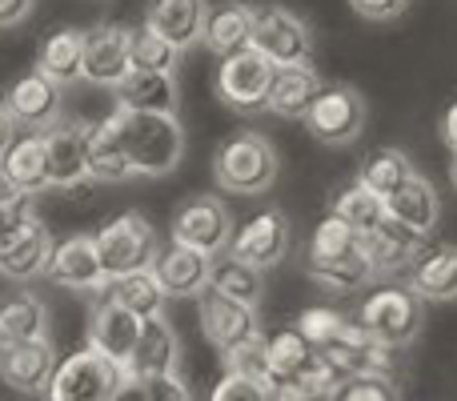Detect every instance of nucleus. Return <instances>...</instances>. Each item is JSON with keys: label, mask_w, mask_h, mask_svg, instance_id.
<instances>
[{"label": "nucleus", "mask_w": 457, "mask_h": 401, "mask_svg": "<svg viewBox=\"0 0 457 401\" xmlns=\"http://www.w3.org/2000/svg\"><path fill=\"white\" fill-rule=\"evenodd\" d=\"M120 378H125V370L109 365L93 349H80L56 365L53 381H48V401H109Z\"/></svg>", "instance_id": "ddd939ff"}, {"label": "nucleus", "mask_w": 457, "mask_h": 401, "mask_svg": "<svg viewBox=\"0 0 457 401\" xmlns=\"http://www.w3.org/2000/svg\"><path fill=\"white\" fill-rule=\"evenodd\" d=\"M349 8H353L361 21L381 24V21H397V16L410 8V0H349Z\"/></svg>", "instance_id": "49530a36"}, {"label": "nucleus", "mask_w": 457, "mask_h": 401, "mask_svg": "<svg viewBox=\"0 0 457 401\" xmlns=\"http://www.w3.org/2000/svg\"><path fill=\"white\" fill-rule=\"evenodd\" d=\"M273 61L257 53V48H245V53L228 56L217 69V96L221 104H228L233 113H265L269 109V88H273Z\"/></svg>", "instance_id": "9d476101"}, {"label": "nucleus", "mask_w": 457, "mask_h": 401, "mask_svg": "<svg viewBox=\"0 0 457 401\" xmlns=\"http://www.w3.org/2000/svg\"><path fill=\"white\" fill-rule=\"evenodd\" d=\"M361 249V237L353 233L349 225H341L337 217H325L321 225L313 229V237H309V261H329V257H345V253Z\"/></svg>", "instance_id": "a19ab883"}, {"label": "nucleus", "mask_w": 457, "mask_h": 401, "mask_svg": "<svg viewBox=\"0 0 457 401\" xmlns=\"http://www.w3.org/2000/svg\"><path fill=\"white\" fill-rule=\"evenodd\" d=\"M305 277L313 285H321L325 293H353L361 285L373 281L370 261H365L361 249L345 253V257H329V261H309L305 257Z\"/></svg>", "instance_id": "72a5a7b5"}, {"label": "nucleus", "mask_w": 457, "mask_h": 401, "mask_svg": "<svg viewBox=\"0 0 457 401\" xmlns=\"http://www.w3.org/2000/svg\"><path fill=\"white\" fill-rule=\"evenodd\" d=\"M421 305L426 301H418L405 285H386V289H373L349 322L370 341H378L381 349L397 354V349L413 346L421 338V325H426V309Z\"/></svg>", "instance_id": "7ed1b4c3"}, {"label": "nucleus", "mask_w": 457, "mask_h": 401, "mask_svg": "<svg viewBox=\"0 0 457 401\" xmlns=\"http://www.w3.org/2000/svg\"><path fill=\"white\" fill-rule=\"evenodd\" d=\"M93 241H96V257H101V269L109 281L129 277V273H145V269H153V261H157V253H161L149 217L137 209L104 221L93 233Z\"/></svg>", "instance_id": "20e7f679"}, {"label": "nucleus", "mask_w": 457, "mask_h": 401, "mask_svg": "<svg viewBox=\"0 0 457 401\" xmlns=\"http://www.w3.org/2000/svg\"><path fill=\"white\" fill-rule=\"evenodd\" d=\"M129 45H133V29L125 24H93L85 32V61H80V80L96 88H117L120 80L133 72V56H129Z\"/></svg>", "instance_id": "f8f14e48"}, {"label": "nucleus", "mask_w": 457, "mask_h": 401, "mask_svg": "<svg viewBox=\"0 0 457 401\" xmlns=\"http://www.w3.org/2000/svg\"><path fill=\"white\" fill-rule=\"evenodd\" d=\"M109 401H145V381L133 378V373H125V378L117 381V389L109 394Z\"/></svg>", "instance_id": "09e8293b"}, {"label": "nucleus", "mask_w": 457, "mask_h": 401, "mask_svg": "<svg viewBox=\"0 0 457 401\" xmlns=\"http://www.w3.org/2000/svg\"><path fill=\"white\" fill-rule=\"evenodd\" d=\"M253 21H257V8L245 4V0H225V4H213V8H209V21H205V37H201V45H205L213 56L228 61V56L253 48Z\"/></svg>", "instance_id": "bb28decb"}, {"label": "nucleus", "mask_w": 457, "mask_h": 401, "mask_svg": "<svg viewBox=\"0 0 457 401\" xmlns=\"http://www.w3.org/2000/svg\"><path fill=\"white\" fill-rule=\"evenodd\" d=\"M56 349L53 341H32V346H8L0 349V381L16 394H45L56 373Z\"/></svg>", "instance_id": "b1692460"}, {"label": "nucleus", "mask_w": 457, "mask_h": 401, "mask_svg": "<svg viewBox=\"0 0 457 401\" xmlns=\"http://www.w3.org/2000/svg\"><path fill=\"white\" fill-rule=\"evenodd\" d=\"M209 401H273V389L261 386V381H253V378L225 373V378L217 381V389H213V397Z\"/></svg>", "instance_id": "c03bdc74"}, {"label": "nucleus", "mask_w": 457, "mask_h": 401, "mask_svg": "<svg viewBox=\"0 0 457 401\" xmlns=\"http://www.w3.org/2000/svg\"><path fill=\"white\" fill-rule=\"evenodd\" d=\"M80 61H85V32L80 29H61L40 45L37 53V72L48 77L53 85L69 88L80 80Z\"/></svg>", "instance_id": "2f4dec72"}, {"label": "nucleus", "mask_w": 457, "mask_h": 401, "mask_svg": "<svg viewBox=\"0 0 457 401\" xmlns=\"http://www.w3.org/2000/svg\"><path fill=\"white\" fill-rule=\"evenodd\" d=\"M253 48L265 61H273V69H293V64H309L313 32L297 13L281 4H265L257 8V21H253Z\"/></svg>", "instance_id": "6e6552de"}, {"label": "nucleus", "mask_w": 457, "mask_h": 401, "mask_svg": "<svg viewBox=\"0 0 457 401\" xmlns=\"http://www.w3.org/2000/svg\"><path fill=\"white\" fill-rule=\"evenodd\" d=\"M145 381V401H193L189 386H185L177 373H165V378H141Z\"/></svg>", "instance_id": "a18cd8bd"}, {"label": "nucleus", "mask_w": 457, "mask_h": 401, "mask_svg": "<svg viewBox=\"0 0 457 401\" xmlns=\"http://www.w3.org/2000/svg\"><path fill=\"white\" fill-rule=\"evenodd\" d=\"M386 217L397 221V225H405V229H413V233H421V237H434L437 221H442V197H437L434 185L418 173L397 193L386 197Z\"/></svg>", "instance_id": "c756f323"}, {"label": "nucleus", "mask_w": 457, "mask_h": 401, "mask_svg": "<svg viewBox=\"0 0 457 401\" xmlns=\"http://www.w3.org/2000/svg\"><path fill=\"white\" fill-rule=\"evenodd\" d=\"M429 249H434V237H421L413 229L397 225V221H386L370 237H361V253L370 261L373 281H389V285H405V277L413 273V265Z\"/></svg>", "instance_id": "0eeeda50"}, {"label": "nucleus", "mask_w": 457, "mask_h": 401, "mask_svg": "<svg viewBox=\"0 0 457 401\" xmlns=\"http://www.w3.org/2000/svg\"><path fill=\"white\" fill-rule=\"evenodd\" d=\"M0 113L12 121V129L21 133H48L53 125H61L64 113V88L53 85L48 77H40L37 69L24 72L16 85L4 88L0 96Z\"/></svg>", "instance_id": "1a4fd4ad"}, {"label": "nucleus", "mask_w": 457, "mask_h": 401, "mask_svg": "<svg viewBox=\"0 0 457 401\" xmlns=\"http://www.w3.org/2000/svg\"><path fill=\"white\" fill-rule=\"evenodd\" d=\"M112 109L177 117V109H181V85H177V77H165V72H137L133 69L112 88Z\"/></svg>", "instance_id": "5701e85b"}, {"label": "nucleus", "mask_w": 457, "mask_h": 401, "mask_svg": "<svg viewBox=\"0 0 457 401\" xmlns=\"http://www.w3.org/2000/svg\"><path fill=\"white\" fill-rule=\"evenodd\" d=\"M209 289L221 293V297H228V301H241V305H249V309H257L261 297H265V281H261L257 269L241 265V261L228 257V253L213 257V269H209Z\"/></svg>", "instance_id": "f704fd0d"}, {"label": "nucleus", "mask_w": 457, "mask_h": 401, "mask_svg": "<svg viewBox=\"0 0 457 401\" xmlns=\"http://www.w3.org/2000/svg\"><path fill=\"white\" fill-rule=\"evenodd\" d=\"M53 245L56 241H53V233H48V225L37 217V209H32L29 217L16 225V233L0 245V273L16 285L32 281V277H45Z\"/></svg>", "instance_id": "a211bd4d"}, {"label": "nucleus", "mask_w": 457, "mask_h": 401, "mask_svg": "<svg viewBox=\"0 0 457 401\" xmlns=\"http://www.w3.org/2000/svg\"><path fill=\"white\" fill-rule=\"evenodd\" d=\"M129 56H133L137 72H165V77H177V64H181V53H177L173 45H165V40L149 29H133Z\"/></svg>", "instance_id": "58836bf2"}, {"label": "nucleus", "mask_w": 457, "mask_h": 401, "mask_svg": "<svg viewBox=\"0 0 457 401\" xmlns=\"http://www.w3.org/2000/svg\"><path fill=\"white\" fill-rule=\"evenodd\" d=\"M117 113V109H112ZM133 177H169L185 157V129L161 113H117Z\"/></svg>", "instance_id": "f257e3e1"}, {"label": "nucleus", "mask_w": 457, "mask_h": 401, "mask_svg": "<svg viewBox=\"0 0 457 401\" xmlns=\"http://www.w3.org/2000/svg\"><path fill=\"white\" fill-rule=\"evenodd\" d=\"M45 277L53 285H64V289L77 293H104V285H109L101 257H96V241L88 233H72L64 241H56Z\"/></svg>", "instance_id": "f3484780"}, {"label": "nucleus", "mask_w": 457, "mask_h": 401, "mask_svg": "<svg viewBox=\"0 0 457 401\" xmlns=\"http://www.w3.org/2000/svg\"><path fill=\"white\" fill-rule=\"evenodd\" d=\"M365 121H370V104L353 85H325V93L309 109L305 129L313 141L341 149V145H353L365 133Z\"/></svg>", "instance_id": "423d86ee"}, {"label": "nucleus", "mask_w": 457, "mask_h": 401, "mask_svg": "<svg viewBox=\"0 0 457 401\" xmlns=\"http://www.w3.org/2000/svg\"><path fill=\"white\" fill-rule=\"evenodd\" d=\"M293 330H297L301 338L317 349V354H321V349H329L333 341L349 330V317L337 313V309H329V305H309L305 313L297 317V325H293Z\"/></svg>", "instance_id": "ea45409f"}, {"label": "nucleus", "mask_w": 457, "mask_h": 401, "mask_svg": "<svg viewBox=\"0 0 457 401\" xmlns=\"http://www.w3.org/2000/svg\"><path fill=\"white\" fill-rule=\"evenodd\" d=\"M12 141H16V129H12V121L0 113V157L8 153V145H12Z\"/></svg>", "instance_id": "3c124183"}, {"label": "nucleus", "mask_w": 457, "mask_h": 401, "mask_svg": "<svg viewBox=\"0 0 457 401\" xmlns=\"http://www.w3.org/2000/svg\"><path fill=\"white\" fill-rule=\"evenodd\" d=\"M197 313H201V333H205V341L221 357L233 354V349H241V346H249L253 338H261L257 309L241 305V301H228L213 289H205L197 297Z\"/></svg>", "instance_id": "dca6fc26"}, {"label": "nucleus", "mask_w": 457, "mask_h": 401, "mask_svg": "<svg viewBox=\"0 0 457 401\" xmlns=\"http://www.w3.org/2000/svg\"><path fill=\"white\" fill-rule=\"evenodd\" d=\"M293 249V225L281 209H265L253 221H245L241 233H233V245H228V257H237L241 265L257 269V273H269L277 269Z\"/></svg>", "instance_id": "9b49d317"}, {"label": "nucleus", "mask_w": 457, "mask_h": 401, "mask_svg": "<svg viewBox=\"0 0 457 401\" xmlns=\"http://www.w3.org/2000/svg\"><path fill=\"white\" fill-rule=\"evenodd\" d=\"M321 357L341 373V381L345 378H394V349H381L353 322H349V330L329 349H321Z\"/></svg>", "instance_id": "412c9836"}, {"label": "nucleus", "mask_w": 457, "mask_h": 401, "mask_svg": "<svg viewBox=\"0 0 457 401\" xmlns=\"http://www.w3.org/2000/svg\"><path fill=\"white\" fill-rule=\"evenodd\" d=\"M32 8H37V0H0V29H16V24H24Z\"/></svg>", "instance_id": "de8ad7c7"}, {"label": "nucleus", "mask_w": 457, "mask_h": 401, "mask_svg": "<svg viewBox=\"0 0 457 401\" xmlns=\"http://www.w3.org/2000/svg\"><path fill=\"white\" fill-rule=\"evenodd\" d=\"M0 181L8 189L37 197L48 193V161H45V133H16L8 153L0 157Z\"/></svg>", "instance_id": "a878e982"}, {"label": "nucleus", "mask_w": 457, "mask_h": 401, "mask_svg": "<svg viewBox=\"0 0 457 401\" xmlns=\"http://www.w3.org/2000/svg\"><path fill=\"white\" fill-rule=\"evenodd\" d=\"M442 141L450 145V153H457V101L445 109V117H442Z\"/></svg>", "instance_id": "8fccbe9b"}, {"label": "nucleus", "mask_w": 457, "mask_h": 401, "mask_svg": "<svg viewBox=\"0 0 457 401\" xmlns=\"http://www.w3.org/2000/svg\"><path fill=\"white\" fill-rule=\"evenodd\" d=\"M48 305L32 289H0V349L48 341Z\"/></svg>", "instance_id": "aec40b11"}, {"label": "nucleus", "mask_w": 457, "mask_h": 401, "mask_svg": "<svg viewBox=\"0 0 457 401\" xmlns=\"http://www.w3.org/2000/svg\"><path fill=\"white\" fill-rule=\"evenodd\" d=\"M209 269H213V257L185 245H169L153 261V277L161 281L165 297H201L209 289Z\"/></svg>", "instance_id": "393cba45"}, {"label": "nucleus", "mask_w": 457, "mask_h": 401, "mask_svg": "<svg viewBox=\"0 0 457 401\" xmlns=\"http://www.w3.org/2000/svg\"><path fill=\"white\" fill-rule=\"evenodd\" d=\"M209 8H213L209 0H149L141 29L157 32L165 45L185 53V48L201 45V37H205Z\"/></svg>", "instance_id": "6ab92c4d"}, {"label": "nucleus", "mask_w": 457, "mask_h": 401, "mask_svg": "<svg viewBox=\"0 0 457 401\" xmlns=\"http://www.w3.org/2000/svg\"><path fill=\"white\" fill-rule=\"evenodd\" d=\"M233 213L213 193H197L173 213V245L197 249L205 257H221L233 245Z\"/></svg>", "instance_id": "39448f33"}, {"label": "nucleus", "mask_w": 457, "mask_h": 401, "mask_svg": "<svg viewBox=\"0 0 457 401\" xmlns=\"http://www.w3.org/2000/svg\"><path fill=\"white\" fill-rule=\"evenodd\" d=\"M88 121H61L45 133V161H48V189L72 193L88 185Z\"/></svg>", "instance_id": "4468645a"}, {"label": "nucleus", "mask_w": 457, "mask_h": 401, "mask_svg": "<svg viewBox=\"0 0 457 401\" xmlns=\"http://www.w3.org/2000/svg\"><path fill=\"white\" fill-rule=\"evenodd\" d=\"M313 357H317V349L297 330H281L277 338H269V370H273L269 373V389L301 378L313 365Z\"/></svg>", "instance_id": "4c0bfd02"}, {"label": "nucleus", "mask_w": 457, "mask_h": 401, "mask_svg": "<svg viewBox=\"0 0 457 401\" xmlns=\"http://www.w3.org/2000/svg\"><path fill=\"white\" fill-rule=\"evenodd\" d=\"M418 301H457V245H434L405 277Z\"/></svg>", "instance_id": "7c9ffc66"}, {"label": "nucleus", "mask_w": 457, "mask_h": 401, "mask_svg": "<svg viewBox=\"0 0 457 401\" xmlns=\"http://www.w3.org/2000/svg\"><path fill=\"white\" fill-rule=\"evenodd\" d=\"M104 293H109L117 305H125L133 317H157L165 313L169 297L165 289H161V281L153 277V269H145V273H129V277H117V281L104 285Z\"/></svg>", "instance_id": "c9c22d12"}, {"label": "nucleus", "mask_w": 457, "mask_h": 401, "mask_svg": "<svg viewBox=\"0 0 457 401\" xmlns=\"http://www.w3.org/2000/svg\"><path fill=\"white\" fill-rule=\"evenodd\" d=\"M329 401H402L394 378H345Z\"/></svg>", "instance_id": "37998d69"}, {"label": "nucleus", "mask_w": 457, "mask_h": 401, "mask_svg": "<svg viewBox=\"0 0 457 401\" xmlns=\"http://www.w3.org/2000/svg\"><path fill=\"white\" fill-rule=\"evenodd\" d=\"M329 217H337L341 225H349L357 237H370L373 229L386 225V201L373 197L365 185H345L341 193H333L329 197Z\"/></svg>", "instance_id": "473e14b6"}, {"label": "nucleus", "mask_w": 457, "mask_h": 401, "mask_svg": "<svg viewBox=\"0 0 457 401\" xmlns=\"http://www.w3.org/2000/svg\"><path fill=\"white\" fill-rule=\"evenodd\" d=\"M177 365H181V338H177L173 322L165 313L145 317L137 349L129 357V373L133 378H165V373H177Z\"/></svg>", "instance_id": "4be33fe9"}, {"label": "nucleus", "mask_w": 457, "mask_h": 401, "mask_svg": "<svg viewBox=\"0 0 457 401\" xmlns=\"http://www.w3.org/2000/svg\"><path fill=\"white\" fill-rule=\"evenodd\" d=\"M137 338H141V317H133L125 305L101 293L93 301V317H88V346L96 357H104L109 365L129 373V357L137 349Z\"/></svg>", "instance_id": "2eb2a0df"}, {"label": "nucleus", "mask_w": 457, "mask_h": 401, "mask_svg": "<svg viewBox=\"0 0 457 401\" xmlns=\"http://www.w3.org/2000/svg\"><path fill=\"white\" fill-rule=\"evenodd\" d=\"M450 181H453V189H457V153H453V161H450Z\"/></svg>", "instance_id": "603ef678"}, {"label": "nucleus", "mask_w": 457, "mask_h": 401, "mask_svg": "<svg viewBox=\"0 0 457 401\" xmlns=\"http://www.w3.org/2000/svg\"><path fill=\"white\" fill-rule=\"evenodd\" d=\"M277 173H281V161H277L273 141L261 133H249V129L225 137L213 153L217 189L237 193V197H261V193H269Z\"/></svg>", "instance_id": "f03ea898"}, {"label": "nucleus", "mask_w": 457, "mask_h": 401, "mask_svg": "<svg viewBox=\"0 0 457 401\" xmlns=\"http://www.w3.org/2000/svg\"><path fill=\"white\" fill-rule=\"evenodd\" d=\"M221 362H225V373L253 378V381H261V386H269V373H273V370H269V338H265V333H261V338H253L249 346L225 354Z\"/></svg>", "instance_id": "79ce46f5"}, {"label": "nucleus", "mask_w": 457, "mask_h": 401, "mask_svg": "<svg viewBox=\"0 0 457 401\" xmlns=\"http://www.w3.org/2000/svg\"><path fill=\"white\" fill-rule=\"evenodd\" d=\"M88 181H96V185L133 181V165H129L125 141H120L117 113H109L104 121H96L93 133H88Z\"/></svg>", "instance_id": "c85d7f7f"}, {"label": "nucleus", "mask_w": 457, "mask_h": 401, "mask_svg": "<svg viewBox=\"0 0 457 401\" xmlns=\"http://www.w3.org/2000/svg\"><path fill=\"white\" fill-rule=\"evenodd\" d=\"M321 93H325V77L313 64L277 69L273 88H269V113H277V117H285V121H305Z\"/></svg>", "instance_id": "cd10ccee"}, {"label": "nucleus", "mask_w": 457, "mask_h": 401, "mask_svg": "<svg viewBox=\"0 0 457 401\" xmlns=\"http://www.w3.org/2000/svg\"><path fill=\"white\" fill-rule=\"evenodd\" d=\"M410 177H418V169H413V161L405 157L402 149H378L365 157L361 173H357V185H365L373 197L386 201L389 193H397Z\"/></svg>", "instance_id": "e433bc0d"}]
</instances>
